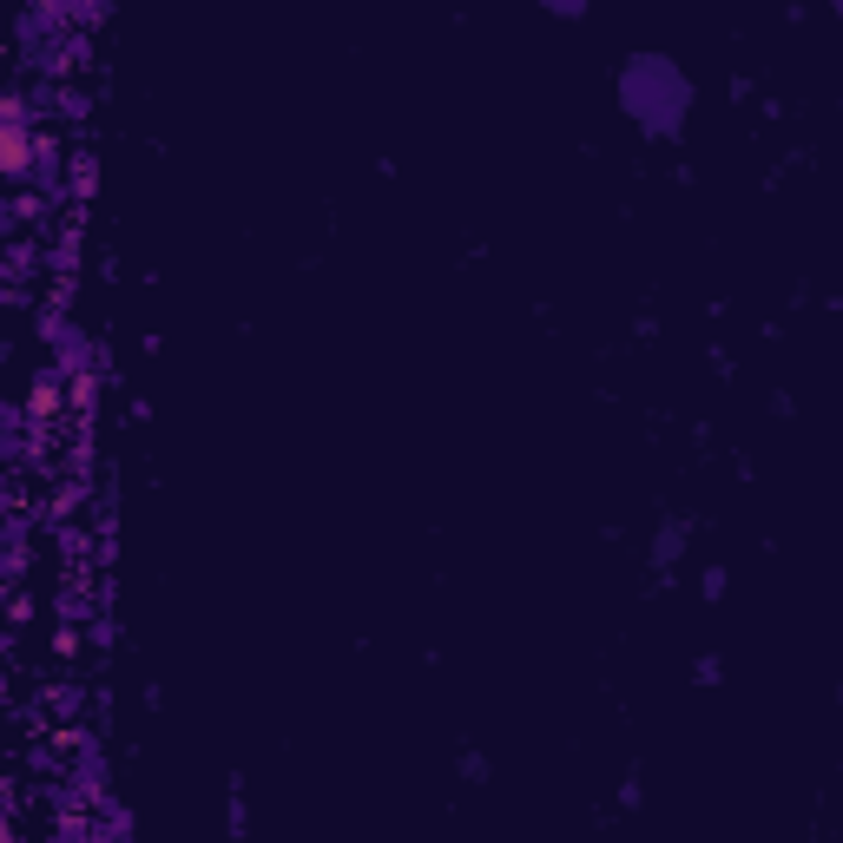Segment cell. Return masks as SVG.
<instances>
[{
    "label": "cell",
    "instance_id": "obj_1",
    "mask_svg": "<svg viewBox=\"0 0 843 843\" xmlns=\"http://www.w3.org/2000/svg\"><path fill=\"white\" fill-rule=\"evenodd\" d=\"M0 165H7V172L27 165V139H20V126H7V139H0Z\"/></svg>",
    "mask_w": 843,
    "mask_h": 843
}]
</instances>
